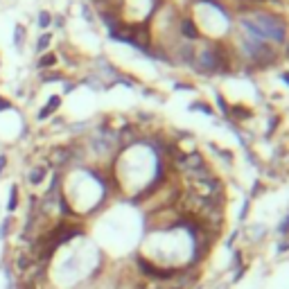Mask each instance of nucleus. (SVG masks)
Returning <instances> with one entry per match:
<instances>
[{"label": "nucleus", "mask_w": 289, "mask_h": 289, "mask_svg": "<svg viewBox=\"0 0 289 289\" xmlns=\"http://www.w3.org/2000/svg\"><path fill=\"white\" fill-rule=\"evenodd\" d=\"M41 79H43V81H54V79H61V77L57 72H50V75H41Z\"/></svg>", "instance_id": "obj_15"}, {"label": "nucleus", "mask_w": 289, "mask_h": 289, "mask_svg": "<svg viewBox=\"0 0 289 289\" xmlns=\"http://www.w3.org/2000/svg\"><path fill=\"white\" fill-rule=\"evenodd\" d=\"M278 230H280V235H289V215L285 217V222L280 224V228Z\"/></svg>", "instance_id": "obj_14"}, {"label": "nucleus", "mask_w": 289, "mask_h": 289, "mask_svg": "<svg viewBox=\"0 0 289 289\" xmlns=\"http://www.w3.org/2000/svg\"><path fill=\"white\" fill-rule=\"evenodd\" d=\"M16 208H18V185L12 183V188H9V199H7V212L12 215V212H16Z\"/></svg>", "instance_id": "obj_6"}, {"label": "nucleus", "mask_w": 289, "mask_h": 289, "mask_svg": "<svg viewBox=\"0 0 289 289\" xmlns=\"http://www.w3.org/2000/svg\"><path fill=\"white\" fill-rule=\"evenodd\" d=\"M50 23H52V14H50V12H41L39 14V25L41 27H48Z\"/></svg>", "instance_id": "obj_11"}, {"label": "nucleus", "mask_w": 289, "mask_h": 289, "mask_svg": "<svg viewBox=\"0 0 289 289\" xmlns=\"http://www.w3.org/2000/svg\"><path fill=\"white\" fill-rule=\"evenodd\" d=\"M136 264H138V269L143 271L147 278H151V283H156V280H174V278L178 276V271L181 269H174V267H158V264H154L151 260H147V257L138 256L136 257Z\"/></svg>", "instance_id": "obj_2"}, {"label": "nucleus", "mask_w": 289, "mask_h": 289, "mask_svg": "<svg viewBox=\"0 0 289 289\" xmlns=\"http://www.w3.org/2000/svg\"><path fill=\"white\" fill-rule=\"evenodd\" d=\"M23 36H25V30H23V25H16L14 27V46L18 48H23Z\"/></svg>", "instance_id": "obj_9"}, {"label": "nucleus", "mask_w": 289, "mask_h": 289, "mask_svg": "<svg viewBox=\"0 0 289 289\" xmlns=\"http://www.w3.org/2000/svg\"><path fill=\"white\" fill-rule=\"evenodd\" d=\"M244 27L251 30L253 36L257 39H273L283 43L285 36H287V25H285L280 18H271V16H257V18H246L244 20Z\"/></svg>", "instance_id": "obj_1"}, {"label": "nucleus", "mask_w": 289, "mask_h": 289, "mask_svg": "<svg viewBox=\"0 0 289 289\" xmlns=\"http://www.w3.org/2000/svg\"><path fill=\"white\" fill-rule=\"evenodd\" d=\"M54 61H57V57L54 54H46L43 59H39V68H46V66H52Z\"/></svg>", "instance_id": "obj_12"}, {"label": "nucleus", "mask_w": 289, "mask_h": 289, "mask_svg": "<svg viewBox=\"0 0 289 289\" xmlns=\"http://www.w3.org/2000/svg\"><path fill=\"white\" fill-rule=\"evenodd\" d=\"M5 167H7V156H5V154H0V174H2Z\"/></svg>", "instance_id": "obj_16"}, {"label": "nucleus", "mask_w": 289, "mask_h": 289, "mask_svg": "<svg viewBox=\"0 0 289 289\" xmlns=\"http://www.w3.org/2000/svg\"><path fill=\"white\" fill-rule=\"evenodd\" d=\"M12 226H14V217L7 215L2 222H0V242H5L7 237L12 235Z\"/></svg>", "instance_id": "obj_7"}, {"label": "nucleus", "mask_w": 289, "mask_h": 289, "mask_svg": "<svg viewBox=\"0 0 289 289\" xmlns=\"http://www.w3.org/2000/svg\"><path fill=\"white\" fill-rule=\"evenodd\" d=\"M50 39H52L50 34H41V36H39V43H36V50H39V52H43V50L50 46Z\"/></svg>", "instance_id": "obj_10"}, {"label": "nucleus", "mask_w": 289, "mask_h": 289, "mask_svg": "<svg viewBox=\"0 0 289 289\" xmlns=\"http://www.w3.org/2000/svg\"><path fill=\"white\" fill-rule=\"evenodd\" d=\"M138 289H167L165 285H158V283H140Z\"/></svg>", "instance_id": "obj_13"}, {"label": "nucleus", "mask_w": 289, "mask_h": 289, "mask_svg": "<svg viewBox=\"0 0 289 289\" xmlns=\"http://www.w3.org/2000/svg\"><path fill=\"white\" fill-rule=\"evenodd\" d=\"M59 104H61V99L57 97V95H54V97H50L48 99V104L43 106V109H41L39 111V120H46V118H50V115H52L54 111H57V109H59Z\"/></svg>", "instance_id": "obj_5"}, {"label": "nucleus", "mask_w": 289, "mask_h": 289, "mask_svg": "<svg viewBox=\"0 0 289 289\" xmlns=\"http://www.w3.org/2000/svg\"><path fill=\"white\" fill-rule=\"evenodd\" d=\"M278 251H280V253H285V251H289V240H285V242L280 244V249H278Z\"/></svg>", "instance_id": "obj_18"}, {"label": "nucleus", "mask_w": 289, "mask_h": 289, "mask_svg": "<svg viewBox=\"0 0 289 289\" xmlns=\"http://www.w3.org/2000/svg\"><path fill=\"white\" fill-rule=\"evenodd\" d=\"M181 30H183V34L188 39H197V30L192 25V20H181Z\"/></svg>", "instance_id": "obj_8"}, {"label": "nucleus", "mask_w": 289, "mask_h": 289, "mask_svg": "<svg viewBox=\"0 0 289 289\" xmlns=\"http://www.w3.org/2000/svg\"><path fill=\"white\" fill-rule=\"evenodd\" d=\"M9 106H12V104H9L7 99H2V97H0V111H5V109H9Z\"/></svg>", "instance_id": "obj_17"}, {"label": "nucleus", "mask_w": 289, "mask_h": 289, "mask_svg": "<svg viewBox=\"0 0 289 289\" xmlns=\"http://www.w3.org/2000/svg\"><path fill=\"white\" fill-rule=\"evenodd\" d=\"M72 158V147H54L48 156V163L54 165V167H64V165L70 163Z\"/></svg>", "instance_id": "obj_3"}, {"label": "nucleus", "mask_w": 289, "mask_h": 289, "mask_svg": "<svg viewBox=\"0 0 289 289\" xmlns=\"http://www.w3.org/2000/svg\"><path fill=\"white\" fill-rule=\"evenodd\" d=\"M48 177V167L46 165H34L32 170L27 172V183L30 185H39L43 183V178Z\"/></svg>", "instance_id": "obj_4"}]
</instances>
